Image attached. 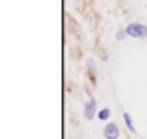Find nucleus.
Returning <instances> with one entry per match:
<instances>
[{
  "label": "nucleus",
  "mask_w": 147,
  "mask_h": 139,
  "mask_svg": "<svg viewBox=\"0 0 147 139\" xmlns=\"http://www.w3.org/2000/svg\"><path fill=\"white\" fill-rule=\"evenodd\" d=\"M125 32H127V36H131V38H147V26L145 24H139V22H131L125 26Z\"/></svg>",
  "instance_id": "f257e3e1"
},
{
  "label": "nucleus",
  "mask_w": 147,
  "mask_h": 139,
  "mask_svg": "<svg viewBox=\"0 0 147 139\" xmlns=\"http://www.w3.org/2000/svg\"><path fill=\"white\" fill-rule=\"evenodd\" d=\"M103 137L105 139H119V127L115 123H107L103 127Z\"/></svg>",
  "instance_id": "f03ea898"
},
{
  "label": "nucleus",
  "mask_w": 147,
  "mask_h": 139,
  "mask_svg": "<svg viewBox=\"0 0 147 139\" xmlns=\"http://www.w3.org/2000/svg\"><path fill=\"white\" fill-rule=\"evenodd\" d=\"M84 113H86L88 119H94V117L98 115V107H96V99H94V97L88 99V103H86V107H84Z\"/></svg>",
  "instance_id": "7ed1b4c3"
},
{
  "label": "nucleus",
  "mask_w": 147,
  "mask_h": 139,
  "mask_svg": "<svg viewBox=\"0 0 147 139\" xmlns=\"http://www.w3.org/2000/svg\"><path fill=\"white\" fill-rule=\"evenodd\" d=\"M123 121H125L127 129H129L131 133H135V125H133V121H131V115H129V113H123Z\"/></svg>",
  "instance_id": "20e7f679"
},
{
  "label": "nucleus",
  "mask_w": 147,
  "mask_h": 139,
  "mask_svg": "<svg viewBox=\"0 0 147 139\" xmlns=\"http://www.w3.org/2000/svg\"><path fill=\"white\" fill-rule=\"evenodd\" d=\"M109 113H111V111H109V107H103V109H99V111H98V117L103 121V119H107V117H109Z\"/></svg>",
  "instance_id": "39448f33"
},
{
  "label": "nucleus",
  "mask_w": 147,
  "mask_h": 139,
  "mask_svg": "<svg viewBox=\"0 0 147 139\" xmlns=\"http://www.w3.org/2000/svg\"><path fill=\"white\" fill-rule=\"evenodd\" d=\"M88 70H90V74H92V76H96V62H94V60H90V62H88Z\"/></svg>",
  "instance_id": "423d86ee"
},
{
  "label": "nucleus",
  "mask_w": 147,
  "mask_h": 139,
  "mask_svg": "<svg viewBox=\"0 0 147 139\" xmlns=\"http://www.w3.org/2000/svg\"><path fill=\"white\" fill-rule=\"evenodd\" d=\"M115 38H117V40H125V38H127V32H125V30H119V32L115 34Z\"/></svg>",
  "instance_id": "0eeeda50"
}]
</instances>
